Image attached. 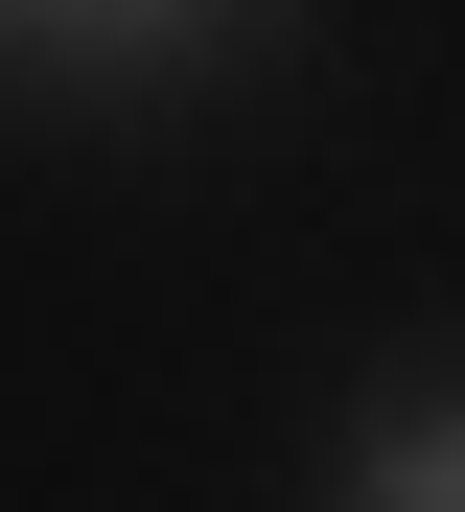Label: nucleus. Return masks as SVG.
I'll return each mask as SVG.
<instances>
[{
	"mask_svg": "<svg viewBox=\"0 0 465 512\" xmlns=\"http://www.w3.org/2000/svg\"><path fill=\"white\" fill-rule=\"evenodd\" d=\"M210 70H256V24H186V0H0V94H117V117H163V94H210Z\"/></svg>",
	"mask_w": 465,
	"mask_h": 512,
	"instance_id": "f257e3e1",
	"label": "nucleus"
},
{
	"mask_svg": "<svg viewBox=\"0 0 465 512\" xmlns=\"http://www.w3.org/2000/svg\"><path fill=\"white\" fill-rule=\"evenodd\" d=\"M326 512H465V373H396L326 443Z\"/></svg>",
	"mask_w": 465,
	"mask_h": 512,
	"instance_id": "f03ea898",
	"label": "nucleus"
}]
</instances>
